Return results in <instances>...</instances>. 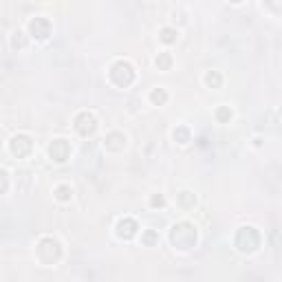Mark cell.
<instances>
[{
    "instance_id": "6da1fadb",
    "label": "cell",
    "mask_w": 282,
    "mask_h": 282,
    "mask_svg": "<svg viewBox=\"0 0 282 282\" xmlns=\"http://www.w3.org/2000/svg\"><path fill=\"white\" fill-rule=\"evenodd\" d=\"M170 243L174 245L176 249H190L196 245V229L192 223H176V225L170 229Z\"/></svg>"
},
{
    "instance_id": "7a4b0ae2",
    "label": "cell",
    "mask_w": 282,
    "mask_h": 282,
    "mask_svg": "<svg viewBox=\"0 0 282 282\" xmlns=\"http://www.w3.org/2000/svg\"><path fill=\"white\" fill-rule=\"evenodd\" d=\"M236 247H238L240 251H245V254L256 251L258 247H260V234H258V229L251 227V225L240 227L238 232H236Z\"/></svg>"
},
{
    "instance_id": "3957f363",
    "label": "cell",
    "mask_w": 282,
    "mask_h": 282,
    "mask_svg": "<svg viewBox=\"0 0 282 282\" xmlns=\"http://www.w3.org/2000/svg\"><path fill=\"white\" fill-rule=\"evenodd\" d=\"M110 79H113V84L119 86V88L130 86L132 82H135V69H132V64L124 62V60L115 62L113 69H110Z\"/></svg>"
},
{
    "instance_id": "277c9868",
    "label": "cell",
    "mask_w": 282,
    "mask_h": 282,
    "mask_svg": "<svg viewBox=\"0 0 282 282\" xmlns=\"http://www.w3.org/2000/svg\"><path fill=\"white\" fill-rule=\"evenodd\" d=\"M62 256V247L55 238H42L38 243V258L44 265H55Z\"/></svg>"
},
{
    "instance_id": "5b68a950",
    "label": "cell",
    "mask_w": 282,
    "mask_h": 282,
    "mask_svg": "<svg viewBox=\"0 0 282 282\" xmlns=\"http://www.w3.org/2000/svg\"><path fill=\"white\" fill-rule=\"evenodd\" d=\"M9 150H11L13 157L25 159L33 150V141H31V137H27V135H16L9 141Z\"/></svg>"
},
{
    "instance_id": "8992f818",
    "label": "cell",
    "mask_w": 282,
    "mask_h": 282,
    "mask_svg": "<svg viewBox=\"0 0 282 282\" xmlns=\"http://www.w3.org/2000/svg\"><path fill=\"white\" fill-rule=\"evenodd\" d=\"M75 130L82 137H91L95 130H97V119H95L93 113H79L75 117Z\"/></svg>"
},
{
    "instance_id": "52a82bcc",
    "label": "cell",
    "mask_w": 282,
    "mask_h": 282,
    "mask_svg": "<svg viewBox=\"0 0 282 282\" xmlns=\"http://www.w3.org/2000/svg\"><path fill=\"white\" fill-rule=\"evenodd\" d=\"M69 154H71V144L66 139H55V141H51V146H49V157L53 159L55 163H64L66 159H69Z\"/></svg>"
},
{
    "instance_id": "ba28073f",
    "label": "cell",
    "mask_w": 282,
    "mask_h": 282,
    "mask_svg": "<svg viewBox=\"0 0 282 282\" xmlns=\"http://www.w3.org/2000/svg\"><path fill=\"white\" fill-rule=\"evenodd\" d=\"M29 33L35 40H47L51 35V22L47 18H33L29 22Z\"/></svg>"
},
{
    "instance_id": "9c48e42d",
    "label": "cell",
    "mask_w": 282,
    "mask_h": 282,
    "mask_svg": "<svg viewBox=\"0 0 282 282\" xmlns=\"http://www.w3.org/2000/svg\"><path fill=\"white\" fill-rule=\"evenodd\" d=\"M137 220H132V218H122L119 223H117V236L124 240H130V238H135L137 236Z\"/></svg>"
},
{
    "instance_id": "30bf717a",
    "label": "cell",
    "mask_w": 282,
    "mask_h": 282,
    "mask_svg": "<svg viewBox=\"0 0 282 282\" xmlns=\"http://www.w3.org/2000/svg\"><path fill=\"white\" fill-rule=\"evenodd\" d=\"M124 146H126L124 132H110V135L106 137V150H110V152H119V150H124Z\"/></svg>"
},
{
    "instance_id": "8fae6325",
    "label": "cell",
    "mask_w": 282,
    "mask_h": 282,
    "mask_svg": "<svg viewBox=\"0 0 282 282\" xmlns=\"http://www.w3.org/2000/svg\"><path fill=\"white\" fill-rule=\"evenodd\" d=\"M179 205L185 207V210H192V207L196 205V196L192 194V192H181V194H179Z\"/></svg>"
},
{
    "instance_id": "7c38bea8",
    "label": "cell",
    "mask_w": 282,
    "mask_h": 282,
    "mask_svg": "<svg viewBox=\"0 0 282 282\" xmlns=\"http://www.w3.org/2000/svg\"><path fill=\"white\" fill-rule=\"evenodd\" d=\"M150 99L154 106H163V104L168 102V93H166V88H154V91L150 93Z\"/></svg>"
},
{
    "instance_id": "4fadbf2b",
    "label": "cell",
    "mask_w": 282,
    "mask_h": 282,
    "mask_svg": "<svg viewBox=\"0 0 282 282\" xmlns=\"http://www.w3.org/2000/svg\"><path fill=\"white\" fill-rule=\"evenodd\" d=\"M205 82H207V86H212V88H220L223 77H220L218 71H210V73L205 75Z\"/></svg>"
},
{
    "instance_id": "5bb4252c",
    "label": "cell",
    "mask_w": 282,
    "mask_h": 282,
    "mask_svg": "<svg viewBox=\"0 0 282 282\" xmlns=\"http://www.w3.org/2000/svg\"><path fill=\"white\" fill-rule=\"evenodd\" d=\"M71 196H73V192H71L69 185H60V188L55 190V198H57V201H62V203L71 201Z\"/></svg>"
},
{
    "instance_id": "9a60e30c",
    "label": "cell",
    "mask_w": 282,
    "mask_h": 282,
    "mask_svg": "<svg viewBox=\"0 0 282 282\" xmlns=\"http://www.w3.org/2000/svg\"><path fill=\"white\" fill-rule=\"evenodd\" d=\"M159 38H161V42L172 44V42H176V31H174V29H170V27H166V29H161Z\"/></svg>"
},
{
    "instance_id": "2e32d148",
    "label": "cell",
    "mask_w": 282,
    "mask_h": 282,
    "mask_svg": "<svg viewBox=\"0 0 282 282\" xmlns=\"http://www.w3.org/2000/svg\"><path fill=\"white\" fill-rule=\"evenodd\" d=\"M157 66H159V71H168L170 66H172V55H170V53H159Z\"/></svg>"
},
{
    "instance_id": "e0dca14e",
    "label": "cell",
    "mask_w": 282,
    "mask_h": 282,
    "mask_svg": "<svg viewBox=\"0 0 282 282\" xmlns=\"http://www.w3.org/2000/svg\"><path fill=\"white\" fill-rule=\"evenodd\" d=\"M141 240H144L146 247H154V245H157V240H159V236H157V232H154V229H148V232L141 236Z\"/></svg>"
},
{
    "instance_id": "ac0fdd59",
    "label": "cell",
    "mask_w": 282,
    "mask_h": 282,
    "mask_svg": "<svg viewBox=\"0 0 282 282\" xmlns=\"http://www.w3.org/2000/svg\"><path fill=\"white\" fill-rule=\"evenodd\" d=\"M174 139L179 141V144H188V141H190V130L185 128V126H179V128L174 130Z\"/></svg>"
},
{
    "instance_id": "d6986e66",
    "label": "cell",
    "mask_w": 282,
    "mask_h": 282,
    "mask_svg": "<svg viewBox=\"0 0 282 282\" xmlns=\"http://www.w3.org/2000/svg\"><path fill=\"white\" fill-rule=\"evenodd\" d=\"M216 119L220 124H229V119H232V110H229V106H220L216 110Z\"/></svg>"
},
{
    "instance_id": "ffe728a7",
    "label": "cell",
    "mask_w": 282,
    "mask_h": 282,
    "mask_svg": "<svg viewBox=\"0 0 282 282\" xmlns=\"http://www.w3.org/2000/svg\"><path fill=\"white\" fill-rule=\"evenodd\" d=\"M7 188H9V176H7L5 170H0V194H5Z\"/></svg>"
},
{
    "instance_id": "44dd1931",
    "label": "cell",
    "mask_w": 282,
    "mask_h": 282,
    "mask_svg": "<svg viewBox=\"0 0 282 282\" xmlns=\"http://www.w3.org/2000/svg\"><path fill=\"white\" fill-rule=\"evenodd\" d=\"M25 44H27V40H25V35H22V33L18 31L16 35H13V47H16V49H22V47H25Z\"/></svg>"
},
{
    "instance_id": "7402d4cb",
    "label": "cell",
    "mask_w": 282,
    "mask_h": 282,
    "mask_svg": "<svg viewBox=\"0 0 282 282\" xmlns=\"http://www.w3.org/2000/svg\"><path fill=\"white\" fill-rule=\"evenodd\" d=\"M150 205H152V207H163V205H166V198H163L161 194H154V196L150 198Z\"/></svg>"
},
{
    "instance_id": "603a6c76",
    "label": "cell",
    "mask_w": 282,
    "mask_h": 282,
    "mask_svg": "<svg viewBox=\"0 0 282 282\" xmlns=\"http://www.w3.org/2000/svg\"><path fill=\"white\" fill-rule=\"evenodd\" d=\"M265 3H267V5H269V7H271V9H273V11H278V9H280V0H265Z\"/></svg>"
},
{
    "instance_id": "cb8c5ba5",
    "label": "cell",
    "mask_w": 282,
    "mask_h": 282,
    "mask_svg": "<svg viewBox=\"0 0 282 282\" xmlns=\"http://www.w3.org/2000/svg\"><path fill=\"white\" fill-rule=\"evenodd\" d=\"M229 3H240V0H229Z\"/></svg>"
}]
</instances>
